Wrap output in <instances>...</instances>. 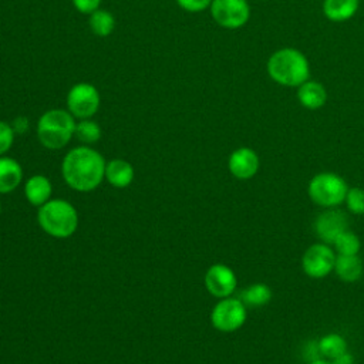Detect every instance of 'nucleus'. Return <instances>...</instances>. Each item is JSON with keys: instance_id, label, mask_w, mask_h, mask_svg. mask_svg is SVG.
Masks as SVG:
<instances>
[{"instance_id": "nucleus-21", "label": "nucleus", "mask_w": 364, "mask_h": 364, "mask_svg": "<svg viewBox=\"0 0 364 364\" xmlns=\"http://www.w3.org/2000/svg\"><path fill=\"white\" fill-rule=\"evenodd\" d=\"M90 28L98 37L109 36L115 28V18L112 13L104 9H98L90 14Z\"/></svg>"}, {"instance_id": "nucleus-7", "label": "nucleus", "mask_w": 364, "mask_h": 364, "mask_svg": "<svg viewBox=\"0 0 364 364\" xmlns=\"http://www.w3.org/2000/svg\"><path fill=\"white\" fill-rule=\"evenodd\" d=\"M336 256L330 245L323 242L313 243L301 256V269L311 279H324L334 270Z\"/></svg>"}, {"instance_id": "nucleus-30", "label": "nucleus", "mask_w": 364, "mask_h": 364, "mask_svg": "<svg viewBox=\"0 0 364 364\" xmlns=\"http://www.w3.org/2000/svg\"><path fill=\"white\" fill-rule=\"evenodd\" d=\"M309 364H333V363H331V360H328V358L320 357V358H316V360L309 361Z\"/></svg>"}, {"instance_id": "nucleus-22", "label": "nucleus", "mask_w": 364, "mask_h": 364, "mask_svg": "<svg viewBox=\"0 0 364 364\" xmlns=\"http://www.w3.org/2000/svg\"><path fill=\"white\" fill-rule=\"evenodd\" d=\"M333 246L337 255H358L361 249V240L353 230L347 229L337 236V239L333 242Z\"/></svg>"}, {"instance_id": "nucleus-31", "label": "nucleus", "mask_w": 364, "mask_h": 364, "mask_svg": "<svg viewBox=\"0 0 364 364\" xmlns=\"http://www.w3.org/2000/svg\"><path fill=\"white\" fill-rule=\"evenodd\" d=\"M0 212H1V203H0Z\"/></svg>"}, {"instance_id": "nucleus-4", "label": "nucleus", "mask_w": 364, "mask_h": 364, "mask_svg": "<svg viewBox=\"0 0 364 364\" xmlns=\"http://www.w3.org/2000/svg\"><path fill=\"white\" fill-rule=\"evenodd\" d=\"M37 220L46 233L57 239L70 237L78 226L75 208L63 199H50L41 205Z\"/></svg>"}, {"instance_id": "nucleus-3", "label": "nucleus", "mask_w": 364, "mask_h": 364, "mask_svg": "<svg viewBox=\"0 0 364 364\" xmlns=\"http://www.w3.org/2000/svg\"><path fill=\"white\" fill-rule=\"evenodd\" d=\"M74 117L60 108L46 111L37 122V138L48 149L64 148L75 134Z\"/></svg>"}, {"instance_id": "nucleus-14", "label": "nucleus", "mask_w": 364, "mask_h": 364, "mask_svg": "<svg viewBox=\"0 0 364 364\" xmlns=\"http://www.w3.org/2000/svg\"><path fill=\"white\" fill-rule=\"evenodd\" d=\"M297 98L304 108L318 109L327 101V91L323 84H320L317 81L307 80L301 85H299Z\"/></svg>"}, {"instance_id": "nucleus-16", "label": "nucleus", "mask_w": 364, "mask_h": 364, "mask_svg": "<svg viewBox=\"0 0 364 364\" xmlns=\"http://www.w3.org/2000/svg\"><path fill=\"white\" fill-rule=\"evenodd\" d=\"M23 178L20 164L9 156H0V193L14 191Z\"/></svg>"}, {"instance_id": "nucleus-6", "label": "nucleus", "mask_w": 364, "mask_h": 364, "mask_svg": "<svg viewBox=\"0 0 364 364\" xmlns=\"http://www.w3.org/2000/svg\"><path fill=\"white\" fill-rule=\"evenodd\" d=\"M247 318L246 306L240 299L225 297L220 299L210 313L212 326L223 333H232L239 330Z\"/></svg>"}, {"instance_id": "nucleus-20", "label": "nucleus", "mask_w": 364, "mask_h": 364, "mask_svg": "<svg viewBox=\"0 0 364 364\" xmlns=\"http://www.w3.org/2000/svg\"><path fill=\"white\" fill-rule=\"evenodd\" d=\"M317 347L320 351V355L328 360H334L340 354L346 353L347 341L346 338L338 333H327L317 341Z\"/></svg>"}, {"instance_id": "nucleus-23", "label": "nucleus", "mask_w": 364, "mask_h": 364, "mask_svg": "<svg viewBox=\"0 0 364 364\" xmlns=\"http://www.w3.org/2000/svg\"><path fill=\"white\" fill-rule=\"evenodd\" d=\"M81 142L84 144H94L101 138V128L100 125L92 119H81L75 125V134H74Z\"/></svg>"}, {"instance_id": "nucleus-18", "label": "nucleus", "mask_w": 364, "mask_h": 364, "mask_svg": "<svg viewBox=\"0 0 364 364\" xmlns=\"http://www.w3.org/2000/svg\"><path fill=\"white\" fill-rule=\"evenodd\" d=\"M358 9V0H324L323 13L330 21H346L351 18Z\"/></svg>"}, {"instance_id": "nucleus-28", "label": "nucleus", "mask_w": 364, "mask_h": 364, "mask_svg": "<svg viewBox=\"0 0 364 364\" xmlns=\"http://www.w3.org/2000/svg\"><path fill=\"white\" fill-rule=\"evenodd\" d=\"M13 129H14V132H17V134H23V132H26L27 131V128H28V119L26 118V117H18V118H16L14 121H13Z\"/></svg>"}, {"instance_id": "nucleus-10", "label": "nucleus", "mask_w": 364, "mask_h": 364, "mask_svg": "<svg viewBox=\"0 0 364 364\" xmlns=\"http://www.w3.org/2000/svg\"><path fill=\"white\" fill-rule=\"evenodd\" d=\"M348 229V218L346 212L337 208L323 210L314 220V232L320 242L333 245L340 233Z\"/></svg>"}, {"instance_id": "nucleus-12", "label": "nucleus", "mask_w": 364, "mask_h": 364, "mask_svg": "<svg viewBox=\"0 0 364 364\" xmlns=\"http://www.w3.org/2000/svg\"><path fill=\"white\" fill-rule=\"evenodd\" d=\"M260 166V159L256 151L247 146H240L235 149L229 159H228V168L229 172L240 181H246L253 178Z\"/></svg>"}, {"instance_id": "nucleus-24", "label": "nucleus", "mask_w": 364, "mask_h": 364, "mask_svg": "<svg viewBox=\"0 0 364 364\" xmlns=\"http://www.w3.org/2000/svg\"><path fill=\"white\" fill-rule=\"evenodd\" d=\"M344 203L353 215H364V189L358 186L348 188Z\"/></svg>"}, {"instance_id": "nucleus-19", "label": "nucleus", "mask_w": 364, "mask_h": 364, "mask_svg": "<svg viewBox=\"0 0 364 364\" xmlns=\"http://www.w3.org/2000/svg\"><path fill=\"white\" fill-rule=\"evenodd\" d=\"M272 297H273V290L266 283H253L247 286L240 294V300L245 303L246 307L266 306L269 304Z\"/></svg>"}, {"instance_id": "nucleus-26", "label": "nucleus", "mask_w": 364, "mask_h": 364, "mask_svg": "<svg viewBox=\"0 0 364 364\" xmlns=\"http://www.w3.org/2000/svg\"><path fill=\"white\" fill-rule=\"evenodd\" d=\"M212 0H176V4L189 13H199L210 7Z\"/></svg>"}, {"instance_id": "nucleus-27", "label": "nucleus", "mask_w": 364, "mask_h": 364, "mask_svg": "<svg viewBox=\"0 0 364 364\" xmlns=\"http://www.w3.org/2000/svg\"><path fill=\"white\" fill-rule=\"evenodd\" d=\"M74 7L82 14H91L100 9L101 0H73Z\"/></svg>"}, {"instance_id": "nucleus-5", "label": "nucleus", "mask_w": 364, "mask_h": 364, "mask_svg": "<svg viewBox=\"0 0 364 364\" xmlns=\"http://www.w3.org/2000/svg\"><path fill=\"white\" fill-rule=\"evenodd\" d=\"M347 191L346 181L334 172L316 173L307 185V193L311 202L324 209L340 206L346 199Z\"/></svg>"}, {"instance_id": "nucleus-11", "label": "nucleus", "mask_w": 364, "mask_h": 364, "mask_svg": "<svg viewBox=\"0 0 364 364\" xmlns=\"http://www.w3.org/2000/svg\"><path fill=\"white\" fill-rule=\"evenodd\" d=\"M205 286L212 296L225 299L232 296V293L236 290L237 279L229 266L223 263H215L205 273Z\"/></svg>"}, {"instance_id": "nucleus-1", "label": "nucleus", "mask_w": 364, "mask_h": 364, "mask_svg": "<svg viewBox=\"0 0 364 364\" xmlns=\"http://www.w3.org/2000/svg\"><path fill=\"white\" fill-rule=\"evenodd\" d=\"M102 155L90 146H77L68 151L61 164V172L68 186L78 192L94 191L105 178Z\"/></svg>"}, {"instance_id": "nucleus-25", "label": "nucleus", "mask_w": 364, "mask_h": 364, "mask_svg": "<svg viewBox=\"0 0 364 364\" xmlns=\"http://www.w3.org/2000/svg\"><path fill=\"white\" fill-rule=\"evenodd\" d=\"M14 129L10 124L0 121V156H3V154H6L14 141Z\"/></svg>"}, {"instance_id": "nucleus-15", "label": "nucleus", "mask_w": 364, "mask_h": 364, "mask_svg": "<svg viewBox=\"0 0 364 364\" xmlns=\"http://www.w3.org/2000/svg\"><path fill=\"white\" fill-rule=\"evenodd\" d=\"M51 182L44 175H33L24 185V195L34 206H41L50 200Z\"/></svg>"}, {"instance_id": "nucleus-2", "label": "nucleus", "mask_w": 364, "mask_h": 364, "mask_svg": "<svg viewBox=\"0 0 364 364\" xmlns=\"http://www.w3.org/2000/svg\"><path fill=\"white\" fill-rule=\"evenodd\" d=\"M267 74L280 85L299 87L309 80L310 64L301 51L284 47L269 57Z\"/></svg>"}, {"instance_id": "nucleus-13", "label": "nucleus", "mask_w": 364, "mask_h": 364, "mask_svg": "<svg viewBox=\"0 0 364 364\" xmlns=\"http://www.w3.org/2000/svg\"><path fill=\"white\" fill-rule=\"evenodd\" d=\"M337 277L346 283H355L361 279L364 266L358 255H337L334 270Z\"/></svg>"}, {"instance_id": "nucleus-9", "label": "nucleus", "mask_w": 364, "mask_h": 364, "mask_svg": "<svg viewBox=\"0 0 364 364\" xmlns=\"http://www.w3.org/2000/svg\"><path fill=\"white\" fill-rule=\"evenodd\" d=\"M212 18L223 28L243 27L250 17V6L246 0H212Z\"/></svg>"}, {"instance_id": "nucleus-8", "label": "nucleus", "mask_w": 364, "mask_h": 364, "mask_svg": "<svg viewBox=\"0 0 364 364\" xmlns=\"http://www.w3.org/2000/svg\"><path fill=\"white\" fill-rule=\"evenodd\" d=\"M68 112L78 119H88L94 117L100 108V92L88 82H78L73 85L67 94Z\"/></svg>"}, {"instance_id": "nucleus-17", "label": "nucleus", "mask_w": 364, "mask_h": 364, "mask_svg": "<svg viewBox=\"0 0 364 364\" xmlns=\"http://www.w3.org/2000/svg\"><path fill=\"white\" fill-rule=\"evenodd\" d=\"M105 179L115 188H125L134 179V168L124 159H112L105 165Z\"/></svg>"}, {"instance_id": "nucleus-29", "label": "nucleus", "mask_w": 364, "mask_h": 364, "mask_svg": "<svg viewBox=\"0 0 364 364\" xmlns=\"http://www.w3.org/2000/svg\"><path fill=\"white\" fill-rule=\"evenodd\" d=\"M333 364H354V357L353 354L347 350L346 353L340 354L338 357H336L334 360H331Z\"/></svg>"}]
</instances>
